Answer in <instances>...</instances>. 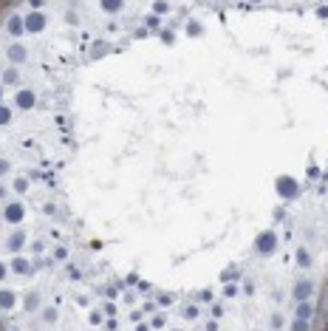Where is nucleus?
Here are the masks:
<instances>
[{
	"instance_id": "12",
	"label": "nucleus",
	"mask_w": 328,
	"mask_h": 331,
	"mask_svg": "<svg viewBox=\"0 0 328 331\" xmlns=\"http://www.w3.org/2000/svg\"><path fill=\"white\" fill-rule=\"evenodd\" d=\"M43 320L54 323V320H57V309H45V311H43Z\"/></svg>"
},
{
	"instance_id": "9",
	"label": "nucleus",
	"mask_w": 328,
	"mask_h": 331,
	"mask_svg": "<svg viewBox=\"0 0 328 331\" xmlns=\"http://www.w3.org/2000/svg\"><path fill=\"white\" fill-rule=\"evenodd\" d=\"M12 300H15V295H12V292L0 295V309H12Z\"/></svg>"
},
{
	"instance_id": "10",
	"label": "nucleus",
	"mask_w": 328,
	"mask_h": 331,
	"mask_svg": "<svg viewBox=\"0 0 328 331\" xmlns=\"http://www.w3.org/2000/svg\"><path fill=\"white\" fill-rule=\"evenodd\" d=\"M37 306H40V297H37V295H29V297H26V309H29V311H34Z\"/></svg>"
},
{
	"instance_id": "16",
	"label": "nucleus",
	"mask_w": 328,
	"mask_h": 331,
	"mask_svg": "<svg viewBox=\"0 0 328 331\" xmlns=\"http://www.w3.org/2000/svg\"><path fill=\"white\" fill-rule=\"evenodd\" d=\"M153 9H156L158 15H164V12H167V9H170V6H167V3H156V6H153Z\"/></svg>"
},
{
	"instance_id": "14",
	"label": "nucleus",
	"mask_w": 328,
	"mask_h": 331,
	"mask_svg": "<svg viewBox=\"0 0 328 331\" xmlns=\"http://www.w3.org/2000/svg\"><path fill=\"white\" fill-rule=\"evenodd\" d=\"M9 119H12V114H9V111H6V108H0V125H6V122H9Z\"/></svg>"
},
{
	"instance_id": "7",
	"label": "nucleus",
	"mask_w": 328,
	"mask_h": 331,
	"mask_svg": "<svg viewBox=\"0 0 328 331\" xmlns=\"http://www.w3.org/2000/svg\"><path fill=\"white\" fill-rule=\"evenodd\" d=\"M283 325H286L283 314H271V320H269V328H271V331H280Z\"/></svg>"
},
{
	"instance_id": "2",
	"label": "nucleus",
	"mask_w": 328,
	"mask_h": 331,
	"mask_svg": "<svg viewBox=\"0 0 328 331\" xmlns=\"http://www.w3.org/2000/svg\"><path fill=\"white\" fill-rule=\"evenodd\" d=\"M26 26H29L31 31H40V29L45 26V17L40 15V12H34V15H29V17H26Z\"/></svg>"
},
{
	"instance_id": "1",
	"label": "nucleus",
	"mask_w": 328,
	"mask_h": 331,
	"mask_svg": "<svg viewBox=\"0 0 328 331\" xmlns=\"http://www.w3.org/2000/svg\"><path fill=\"white\" fill-rule=\"evenodd\" d=\"M311 281H303V283H297V286H294V297H297V300H308V295H311Z\"/></svg>"
},
{
	"instance_id": "4",
	"label": "nucleus",
	"mask_w": 328,
	"mask_h": 331,
	"mask_svg": "<svg viewBox=\"0 0 328 331\" xmlns=\"http://www.w3.org/2000/svg\"><path fill=\"white\" fill-rule=\"evenodd\" d=\"M311 303H308V300H300L297 303V317H303V320H308V317H311Z\"/></svg>"
},
{
	"instance_id": "15",
	"label": "nucleus",
	"mask_w": 328,
	"mask_h": 331,
	"mask_svg": "<svg viewBox=\"0 0 328 331\" xmlns=\"http://www.w3.org/2000/svg\"><path fill=\"white\" fill-rule=\"evenodd\" d=\"M91 323H93V325L102 323V314H99V311H93V314H91Z\"/></svg>"
},
{
	"instance_id": "13",
	"label": "nucleus",
	"mask_w": 328,
	"mask_h": 331,
	"mask_svg": "<svg viewBox=\"0 0 328 331\" xmlns=\"http://www.w3.org/2000/svg\"><path fill=\"white\" fill-rule=\"evenodd\" d=\"M3 79H6L9 85H12V82H17L20 77H17V71H6V77H3Z\"/></svg>"
},
{
	"instance_id": "11",
	"label": "nucleus",
	"mask_w": 328,
	"mask_h": 331,
	"mask_svg": "<svg viewBox=\"0 0 328 331\" xmlns=\"http://www.w3.org/2000/svg\"><path fill=\"white\" fill-rule=\"evenodd\" d=\"M297 263H303V266H308V263H311V258H308L306 249H300V252H297Z\"/></svg>"
},
{
	"instance_id": "6",
	"label": "nucleus",
	"mask_w": 328,
	"mask_h": 331,
	"mask_svg": "<svg viewBox=\"0 0 328 331\" xmlns=\"http://www.w3.org/2000/svg\"><path fill=\"white\" fill-rule=\"evenodd\" d=\"M102 9L111 12V15H116V12L122 9V0H102Z\"/></svg>"
},
{
	"instance_id": "8",
	"label": "nucleus",
	"mask_w": 328,
	"mask_h": 331,
	"mask_svg": "<svg viewBox=\"0 0 328 331\" xmlns=\"http://www.w3.org/2000/svg\"><path fill=\"white\" fill-rule=\"evenodd\" d=\"M292 331H311V325H308V320H303V317H294Z\"/></svg>"
},
{
	"instance_id": "17",
	"label": "nucleus",
	"mask_w": 328,
	"mask_h": 331,
	"mask_svg": "<svg viewBox=\"0 0 328 331\" xmlns=\"http://www.w3.org/2000/svg\"><path fill=\"white\" fill-rule=\"evenodd\" d=\"M153 325H156V328H164V317H153Z\"/></svg>"
},
{
	"instance_id": "5",
	"label": "nucleus",
	"mask_w": 328,
	"mask_h": 331,
	"mask_svg": "<svg viewBox=\"0 0 328 331\" xmlns=\"http://www.w3.org/2000/svg\"><path fill=\"white\" fill-rule=\"evenodd\" d=\"M181 317H184V320H195V317H198V306H195V303H187L184 309H181Z\"/></svg>"
},
{
	"instance_id": "3",
	"label": "nucleus",
	"mask_w": 328,
	"mask_h": 331,
	"mask_svg": "<svg viewBox=\"0 0 328 331\" xmlns=\"http://www.w3.org/2000/svg\"><path fill=\"white\" fill-rule=\"evenodd\" d=\"M17 105H20V108H34V94H31V91H20V94H17Z\"/></svg>"
}]
</instances>
